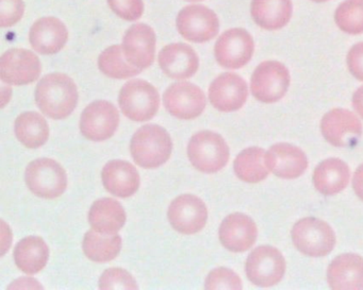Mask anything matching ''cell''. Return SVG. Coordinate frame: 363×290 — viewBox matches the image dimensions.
<instances>
[{"instance_id": "cell-1", "label": "cell", "mask_w": 363, "mask_h": 290, "mask_svg": "<svg viewBox=\"0 0 363 290\" xmlns=\"http://www.w3.org/2000/svg\"><path fill=\"white\" fill-rule=\"evenodd\" d=\"M75 82L65 74L55 73L41 79L35 90V103L42 112L52 120L69 117L78 103Z\"/></svg>"}, {"instance_id": "cell-2", "label": "cell", "mask_w": 363, "mask_h": 290, "mask_svg": "<svg viewBox=\"0 0 363 290\" xmlns=\"http://www.w3.org/2000/svg\"><path fill=\"white\" fill-rule=\"evenodd\" d=\"M173 143L169 133L158 124H146L133 134L130 152L142 168L154 169L169 161Z\"/></svg>"}, {"instance_id": "cell-3", "label": "cell", "mask_w": 363, "mask_h": 290, "mask_svg": "<svg viewBox=\"0 0 363 290\" xmlns=\"http://www.w3.org/2000/svg\"><path fill=\"white\" fill-rule=\"evenodd\" d=\"M188 156L196 170L216 173L222 170L229 161V147L225 139L212 131H201L189 141Z\"/></svg>"}, {"instance_id": "cell-4", "label": "cell", "mask_w": 363, "mask_h": 290, "mask_svg": "<svg viewBox=\"0 0 363 290\" xmlns=\"http://www.w3.org/2000/svg\"><path fill=\"white\" fill-rule=\"evenodd\" d=\"M121 110L128 120L146 122L156 116L160 105L158 91L145 80L127 82L118 95Z\"/></svg>"}, {"instance_id": "cell-5", "label": "cell", "mask_w": 363, "mask_h": 290, "mask_svg": "<svg viewBox=\"0 0 363 290\" xmlns=\"http://www.w3.org/2000/svg\"><path fill=\"white\" fill-rule=\"evenodd\" d=\"M291 235L296 249L311 257L327 255L335 248V232L328 224L318 218L298 220L293 226Z\"/></svg>"}, {"instance_id": "cell-6", "label": "cell", "mask_w": 363, "mask_h": 290, "mask_svg": "<svg viewBox=\"0 0 363 290\" xmlns=\"http://www.w3.org/2000/svg\"><path fill=\"white\" fill-rule=\"evenodd\" d=\"M25 181L33 194L40 198L56 199L67 187L65 168L52 158H39L27 166Z\"/></svg>"}, {"instance_id": "cell-7", "label": "cell", "mask_w": 363, "mask_h": 290, "mask_svg": "<svg viewBox=\"0 0 363 290\" xmlns=\"http://www.w3.org/2000/svg\"><path fill=\"white\" fill-rule=\"evenodd\" d=\"M290 86V73L282 63L265 61L258 65L250 79L252 96L263 103H277Z\"/></svg>"}, {"instance_id": "cell-8", "label": "cell", "mask_w": 363, "mask_h": 290, "mask_svg": "<svg viewBox=\"0 0 363 290\" xmlns=\"http://www.w3.org/2000/svg\"><path fill=\"white\" fill-rule=\"evenodd\" d=\"M246 275L254 285L272 287L281 281L286 272V260L279 250L272 245L256 248L246 260Z\"/></svg>"}, {"instance_id": "cell-9", "label": "cell", "mask_w": 363, "mask_h": 290, "mask_svg": "<svg viewBox=\"0 0 363 290\" xmlns=\"http://www.w3.org/2000/svg\"><path fill=\"white\" fill-rule=\"evenodd\" d=\"M177 30L186 41L206 43L218 35L220 22L209 8L201 5L188 6L178 13Z\"/></svg>"}, {"instance_id": "cell-10", "label": "cell", "mask_w": 363, "mask_h": 290, "mask_svg": "<svg viewBox=\"0 0 363 290\" xmlns=\"http://www.w3.org/2000/svg\"><path fill=\"white\" fill-rule=\"evenodd\" d=\"M163 103L172 116L182 120L199 117L207 105L205 93L190 82L172 84L163 95Z\"/></svg>"}, {"instance_id": "cell-11", "label": "cell", "mask_w": 363, "mask_h": 290, "mask_svg": "<svg viewBox=\"0 0 363 290\" xmlns=\"http://www.w3.org/2000/svg\"><path fill=\"white\" fill-rule=\"evenodd\" d=\"M120 124L118 109L109 101L97 100L89 105L80 118V131L86 139L103 141L111 139Z\"/></svg>"}, {"instance_id": "cell-12", "label": "cell", "mask_w": 363, "mask_h": 290, "mask_svg": "<svg viewBox=\"0 0 363 290\" xmlns=\"http://www.w3.org/2000/svg\"><path fill=\"white\" fill-rule=\"evenodd\" d=\"M254 40L241 28L225 31L216 43L214 56L220 66L239 69L245 66L254 54Z\"/></svg>"}, {"instance_id": "cell-13", "label": "cell", "mask_w": 363, "mask_h": 290, "mask_svg": "<svg viewBox=\"0 0 363 290\" xmlns=\"http://www.w3.org/2000/svg\"><path fill=\"white\" fill-rule=\"evenodd\" d=\"M169 224L182 234L201 232L208 219L205 202L194 195H182L171 203L167 211Z\"/></svg>"}, {"instance_id": "cell-14", "label": "cell", "mask_w": 363, "mask_h": 290, "mask_svg": "<svg viewBox=\"0 0 363 290\" xmlns=\"http://www.w3.org/2000/svg\"><path fill=\"white\" fill-rule=\"evenodd\" d=\"M323 137L335 147H350L362 137L360 120L348 110L333 109L320 122Z\"/></svg>"}, {"instance_id": "cell-15", "label": "cell", "mask_w": 363, "mask_h": 290, "mask_svg": "<svg viewBox=\"0 0 363 290\" xmlns=\"http://www.w3.org/2000/svg\"><path fill=\"white\" fill-rule=\"evenodd\" d=\"M41 75V62L33 52L21 48L8 50L0 59V77L10 86H27Z\"/></svg>"}, {"instance_id": "cell-16", "label": "cell", "mask_w": 363, "mask_h": 290, "mask_svg": "<svg viewBox=\"0 0 363 290\" xmlns=\"http://www.w3.org/2000/svg\"><path fill=\"white\" fill-rule=\"evenodd\" d=\"M122 48L129 64L141 71L148 69L156 52L155 31L148 25H133L125 33Z\"/></svg>"}, {"instance_id": "cell-17", "label": "cell", "mask_w": 363, "mask_h": 290, "mask_svg": "<svg viewBox=\"0 0 363 290\" xmlns=\"http://www.w3.org/2000/svg\"><path fill=\"white\" fill-rule=\"evenodd\" d=\"M247 97V84L237 74H222L209 86L210 103L220 112L238 111Z\"/></svg>"}, {"instance_id": "cell-18", "label": "cell", "mask_w": 363, "mask_h": 290, "mask_svg": "<svg viewBox=\"0 0 363 290\" xmlns=\"http://www.w3.org/2000/svg\"><path fill=\"white\" fill-rule=\"evenodd\" d=\"M220 243L235 253L247 251L256 243L258 236L256 224L252 218L242 213L227 216L218 231Z\"/></svg>"}, {"instance_id": "cell-19", "label": "cell", "mask_w": 363, "mask_h": 290, "mask_svg": "<svg viewBox=\"0 0 363 290\" xmlns=\"http://www.w3.org/2000/svg\"><path fill=\"white\" fill-rule=\"evenodd\" d=\"M267 169L281 179L301 177L308 167V158L301 148L291 144H276L265 153Z\"/></svg>"}, {"instance_id": "cell-20", "label": "cell", "mask_w": 363, "mask_h": 290, "mask_svg": "<svg viewBox=\"0 0 363 290\" xmlns=\"http://www.w3.org/2000/svg\"><path fill=\"white\" fill-rule=\"evenodd\" d=\"M158 62L163 73L176 80L193 77L199 67L196 52L190 46L182 43L165 46L159 54Z\"/></svg>"}, {"instance_id": "cell-21", "label": "cell", "mask_w": 363, "mask_h": 290, "mask_svg": "<svg viewBox=\"0 0 363 290\" xmlns=\"http://www.w3.org/2000/svg\"><path fill=\"white\" fill-rule=\"evenodd\" d=\"M69 40V31L65 25L56 18H43L31 27L29 41L38 54H58Z\"/></svg>"}, {"instance_id": "cell-22", "label": "cell", "mask_w": 363, "mask_h": 290, "mask_svg": "<svg viewBox=\"0 0 363 290\" xmlns=\"http://www.w3.org/2000/svg\"><path fill=\"white\" fill-rule=\"evenodd\" d=\"M327 282L333 289H363V258L354 253L337 256L329 265Z\"/></svg>"}, {"instance_id": "cell-23", "label": "cell", "mask_w": 363, "mask_h": 290, "mask_svg": "<svg viewBox=\"0 0 363 290\" xmlns=\"http://www.w3.org/2000/svg\"><path fill=\"white\" fill-rule=\"evenodd\" d=\"M106 190L120 198L133 196L140 187V175L137 168L126 161L108 162L101 171Z\"/></svg>"}, {"instance_id": "cell-24", "label": "cell", "mask_w": 363, "mask_h": 290, "mask_svg": "<svg viewBox=\"0 0 363 290\" xmlns=\"http://www.w3.org/2000/svg\"><path fill=\"white\" fill-rule=\"evenodd\" d=\"M291 0H252L250 14L252 20L264 30L284 28L292 16Z\"/></svg>"}, {"instance_id": "cell-25", "label": "cell", "mask_w": 363, "mask_h": 290, "mask_svg": "<svg viewBox=\"0 0 363 290\" xmlns=\"http://www.w3.org/2000/svg\"><path fill=\"white\" fill-rule=\"evenodd\" d=\"M350 177V167L345 162L340 158H328L314 169V187L324 196H333L347 186Z\"/></svg>"}, {"instance_id": "cell-26", "label": "cell", "mask_w": 363, "mask_h": 290, "mask_svg": "<svg viewBox=\"0 0 363 290\" xmlns=\"http://www.w3.org/2000/svg\"><path fill=\"white\" fill-rule=\"evenodd\" d=\"M92 230L101 234L114 235L124 226L126 213L120 202L111 198L95 201L89 213Z\"/></svg>"}, {"instance_id": "cell-27", "label": "cell", "mask_w": 363, "mask_h": 290, "mask_svg": "<svg viewBox=\"0 0 363 290\" xmlns=\"http://www.w3.org/2000/svg\"><path fill=\"white\" fill-rule=\"evenodd\" d=\"M50 257V248L38 236L22 239L14 249L16 266L26 274H37L45 268Z\"/></svg>"}, {"instance_id": "cell-28", "label": "cell", "mask_w": 363, "mask_h": 290, "mask_svg": "<svg viewBox=\"0 0 363 290\" xmlns=\"http://www.w3.org/2000/svg\"><path fill=\"white\" fill-rule=\"evenodd\" d=\"M14 130L18 141L30 149H37L45 145L50 137V127L41 114L26 112L16 120Z\"/></svg>"}, {"instance_id": "cell-29", "label": "cell", "mask_w": 363, "mask_h": 290, "mask_svg": "<svg viewBox=\"0 0 363 290\" xmlns=\"http://www.w3.org/2000/svg\"><path fill=\"white\" fill-rule=\"evenodd\" d=\"M262 148L252 147L240 152L233 163L235 175L246 183H259L269 175Z\"/></svg>"}, {"instance_id": "cell-30", "label": "cell", "mask_w": 363, "mask_h": 290, "mask_svg": "<svg viewBox=\"0 0 363 290\" xmlns=\"http://www.w3.org/2000/svg\"><path fill=\"white\" fill-rule=\"evenodd\" d=\"M86 257L95 262H108L118 257L122 249V238L118 235L101 234L89 231L82 243Z\"/></svg>"}, {"instance_id": "cell-31", "label": "cell", "mask_w": 363, "mask_h": 290, "mask_svg": "<svg viewBox=\"0 0 363 290\" xmlns=\"http://www.w3.org/2000/svg\"><path fill=\"white\" fill-rule=\"evenodd\" d=\"M99 67L104 75L112 79H128L142 71L129 64L123 48L118 45L111 46L101 52L99 58Z\"/></svg>"}, {"instance_id": "cell-32", "label": "cell", "mask_w": 363, "mask_h": 290, "mask_svg": "<svg viewBox=\"0 0 363 290\" xmlns=\"http://www.w3.org/2000/svg\"><path fill=\"white\" fill-rule=\"evenodd\" d=\"M335 22L348 35L363 33V0H345L335 10Z\"/></svg>"}, {"instance_id": "cell-33", "label": "cell", "mask_w": 363, "mask_h": 290, "mask_svg": "<svg viewBox=\"0 0 363 290\" xmlns=\"http://www.w3.org/2000/svg\"><path fill=\"white\" fill-rule=\"evenodd\" d=\"M101 289H138L133 275L122 268L107 269L99 279Z\"/></svg>"}, {"instance_id": "cell-34", "label": "cell", "mask_w": 363, "mask_h": 290, "mask_svg": "<svg viewBox=\"0 0 363 290\" xmlns=\"http://www.w3.org/2000/svg\"><path fill=\"white\" fill-rule=\"evenodd\" d=\"M206 289H242L239 275L228 268H216L206 279Z\"/></svg>"}, {"instance_id": "cell-35", "label": "cell", "mask_w": 363, "mask_h": 290, "mask_svg": "<svg viewBox=\"0 0 363 290\" xmlns=\"http://www.w3.org/2000/svg\"><path fill=\"white\" fill-rule=\"evenodd\" d=\"M111 11L127 22H135L143 16V0H108Z\"/></svg>"}, {"instance_id": "cell-36", "label": "cell", "mask_w": 363, "mask_h": 290, "mask_svg": "<svg viewBox=\"0 0 363 290\" xmlns=\"http://www.w3.org/2000/svg\"><path fill=\"white\" fill-rule=\"evenodd\" d=\"M24 12L23 0H0V27L8 28L18 24Z\"/></svg>"}, {"instance_id": "cell-37", "label": "cell", "mask_w": 363, "mask_h": 290, "mask_svg": "<svg viewBox=\"0 0 363 290\" xmlns=\"http://www.w3.org/2000/svg\"><path fill=\"white\" fill-rule=\"evenodd\" d=\"M347 66L350 74L363 82V42L350 48L347 54Z\"/></svg>"}, {"instance_id": "cell-38", "label": "cell", "mask_w": 363, "mask_h": 290, "mask_svg": "<svg viewBox=\"0 0 363 290\" xmlns=\"http://www.w3.org/2000/svg\"><path fill=\"white\" fill-rule=\"evenodd\" d=\"M352 188L357 196L363 201V164L357 168L352 179Z\"/></svg>"}, {"instance_id": "cell-39", "label": "cell", "mask_w": 363, "mask_h": 290, "mask_svg": "<svg viewBox=\"0 0 363 290\" xmlns=\"http://www.w3.org/2000/svg\"><path fill=\"white\" fill-rule=\"evenodd\" d=\"M352 107L354 111L363 118V86L359 88L352 95Z\"/></svg>"}, {"instance_id": "cell-40", "label": "cell", "mask_w": 363, "mask_h": 290, "mask_svg": "<svg viewBox=\"0 0 363 290\" xmlns=\"http://www.w3.org/2000/svg\"><path fill=\"white\" fill-rule=\"evenodd\" d=\"M314 3H325V1H328V0H312Z\"/></svg>"}, {"instance_id": "cell-41", "label": "cell", "mask_w": 363, "mask_h": 290, "mask_svg": "<svg viewBox=\"0 0 363 290\" xmlns=\"http://www.w3.org/2000/svg\"><path fill=\"white\" fill-rule=\"evenodd\" d=\"M186 1H190V3H199V1H203V0H186Z\"/></svg>"}]
</instances>
